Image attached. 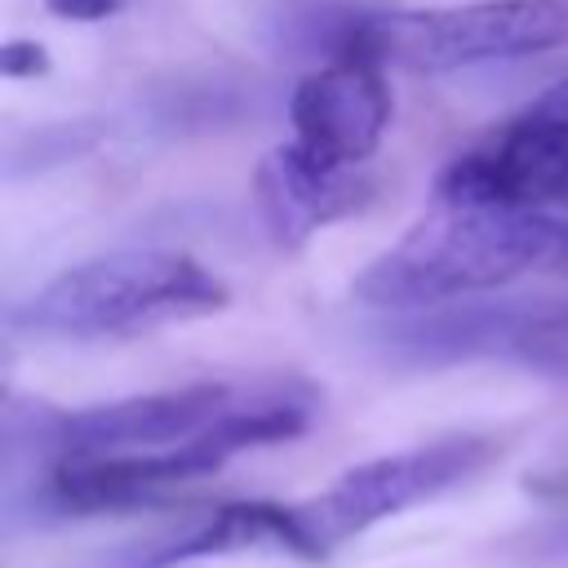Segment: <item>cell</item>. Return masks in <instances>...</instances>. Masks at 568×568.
<instances>
[{
	"mask_svg": "<svg viewBox=\"0 0 568 568\" xmlns=\"http://www.w3.org/2000/svg\"><path fill=\"white\" fill-rule=\"evenodd\" d=\"M497 457H501V444L488 435H444V439L342 470L324 493L293 501L306 564H324L342 541L368 532L390 515L435 501L439 493L475 479Z\"/></svg>",
	"mask_w": 568,
	"mask_h": 568,
	"instance_id": "277c9868",
	"label": "cell"
},
{
	"mask_svg": "<svg viewBox=\"0 0 568 568\" xmlns=\"http://www.w3.org/2000/svg\"><path fill=\"white\" fill-rule=\"evenodd\" d=\"M435 204L524 213L568 209V120L528 106L488 146H475L439 169Z\"/></svg>",
	"mask_w": 568,
	"mask_h": 568,
	"instance_id": "8992f818",
	"label": "cell"
},
{
	"mask_svg": "<svg viewBox=\"0 0 568 568\" xmlns=\"http://www.w3.org/2000/svg\"><path fill=\"white\" fill-rule=\"evenodd\" d=\"M0 75L4 80H36L49 75V53L40 40H4L0 49Z\"/></svg>",
	"mask_w": 568,
	"mask_h": 568,
	"instance_id": "8fae6325",
	"label": "cell"
},
{
	"mask_svg": "<svg viewBox=\"0 0 568 568\" xmlns=\"http://www.w3.org/2000/svg\"><path fill=\"white\" fill-rule=\"evenodd\" d=\"M550 271H559V275H568V235H564V244H559V253H555V262H550Z\"/></svg>",
	"mask_w": 568,
	"mask_h": 568,
	"instance_id": "5bb4252c",
	"label": "cell"
},
{
	"mask_svg": "<svg viewBox=\"0 0 568 568\" xmlns=\"http://www.w3.org/2000/svg\"><path fill=\"white\" fill-rule=\"evenodd\" d=\"M235 550H275V555H293V559L306 564V546H302L293 506H280V501H231V506L213 510L204 524H195L186 537H178L164 550H155L142 568H173V564L235 555Z\"/></svg>",
	"mask_w": 568,
	"mask_h": 568,
	"instance_id": "30bf717a",
	"label": "cell"
},
{
	"mask_svg": "<svg viewBox=\"0 0 568 568\" xmlns=\"http://www.w3.org/2000/svg\"><path fill=\"white\" fill-rule=\"evenodd\" d=\"M368 195L373 182L359 169H337L311 155L302 142L271 146L253 169V200L280 248H302L311 235L355 213Z\"/></svg>",
	"mask_w": 568,
	"mask_h": 568,
	"instance_id": "9c48e42d",
	"label": "cell"
},
{
	"mask_svg": "<svg viewBox=\"0 0 568 568\" xmlns=\"http://www.w3.org/2000/svg\"><path fill=\"white\" fill-rule=\"evenodd\" d=\"M377 342L399 364H457L506 355L528 364H568V306L532 302H444L422 311H390Z\"/></svg>",
	"mask_w": 568,
	"mask_h": 568,
	"instance_id": "5b68a950",
	"label": "cell"
},
{
	"mask_svg": "<svg viewBox=\"0 0 568 568\" xmlns=\"http://www.w3.org/2000/svg\"><path fill=\"white\" fill-rule=\"evenodd\" d=\"M568 44V0H466L444 9L346 13L333 58H368L404 71H462Z\"/></svg>",
	"mask_w": 568,
	"mask_h": 568,
	"instance_id": "3957f363",
	"label": "cell"
},
{
	"mask_svg": "<svg viewBox=\"0 0 568 568\" xmlns=\"http://www.w3.org/2000/svg\"><path fill=\"white\" fill-rule=\"evenodd\" d=\"M564 235L568 222L550 213L435 204L355 275L351 293L377 311L444 306L550 266Z\"/></svg>",
	"mask_w": 568,
	"mask_h": 568,
	"instance_id": "6da1fadb",
	"label": "cell"
},
{
	"mask_svg": "<svg viewBox=\"0 0 568 568\" xmlns=\"http://www.w3.org/2000/svg\"><path fill=\"white\" fill-rule=\"evenodd\" d=\"M231 288L191 253L173 248H115L84 257L40 284L9 311L13 333L31 337H133L164 324L213 315Z\"/></svg>",
	"mask_w": 568,
	"mask_h": 568,
	"instance_id": "7a4b0ae2",
	"label": "cell"
},
{
	"mask_svg": "<svg viewBox=\"0 0 568 568\" xmlns=\"http://www.w3.org/2000/svg\"><path fill=\"white\" fill-rule=\"evenodd\" d=\"M532 111H541V115H559V120H568V75L559 80V84H550L537 102H532Z\"/></svg>",
	"mask_w": 568,
	"mask_h": 568,
	"instance_id": "4fadbf2b",
	"label": "cell"
},
{
	"mask_svg": "<svg viewBox=\"0 0 568 568\" xmlns=\"http://www.w3.org/2000/svg\"><path fill=\"white\" fill-rule=\"evenodd\" d=\"M395 115L390 84L368 58H328L306 71L288 98L293 142L337 169H364Z\"/></svg>",
	"mask_w": 568,
	"mask_h": 568,
	"instance_id": "ba28073f",
	"label": "cell"
},
{
	"mask_svg": "<svg viewBox=\"0 0 568 568\" xmlns=\"http://www.w3.org/2000/svg\"><path fill=\"white\" fill-rule=\"evenodd\" d=\"M555 546H559V550H568V528H559V532H555Z\"/></svg>",
	"mask_w": 568,
	"mask_h": 568,
	"instance_id": "9a60e30c",
	"label": "cell"
},
{
	"mask_svg": "<svg viewBox=\"0 0 568 568\" xmlns=\"http://www.w3.org/2000/svg\"><path fill=\"white\" fill-rule=\"evenodd\" d=\"M244 386L235 382H191L173 390L129 395L111 404H89L80 413H49V457L80 453H142L169 448L204 426H213Z\"/></svg>",
	"mask_w": 568,
	"mask_h": 568,
	"instance_id": "52a82bcc",
	"label": "cell"
},
{
	"mask_svg": "<svg viewBox=\"0 0 568 568\" xmlns=\"http://www.w3.org/2000/svg\"><path fill=\"white\" fill-rule=\"evenodd\" d=\"M44 9L53 18H67V22H102V18L120 13L124 0H44Z\"/></svg>",
	"mask_w": 568,
	"mask_h": 568,
	"instance_id": "7c38bea8",
	"label": "cell"
}]
</instances>
